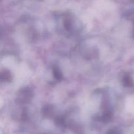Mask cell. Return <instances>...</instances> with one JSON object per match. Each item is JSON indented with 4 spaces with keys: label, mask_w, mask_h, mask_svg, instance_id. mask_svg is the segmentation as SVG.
<instances>
[{
    "label": "cell",
    "mask_w": 134,
    "mask_h": 134,
    "mask_svg": "<svg viewBox=\"0 0 134 134\" xmlns=\"http://www.w3.org/2000/svg\"><path fill=\"white\" fill-rule=\"evenodd\" d=\"M123 83L126 87H132L133 86V81L130 75H126L123 79Z\"/></svg>",
    "instance_id": "1"
},
{
    "label": "cell",
    "mask_w": 134,
    "mask_h": 134,
    "mask_svg": "<svg viewBox=\"0 0 134 134\" xmlns=\"http://www.w3.org/2000/svg\"><path fill=\"white\" fill-rule=\"evenodd\" d=\"M0 134H1V133H0Z\"/></svg>",
    "instance_id": "3"
},
{
    "label": "cell",
    "mask_w": 134,
    "mask_h": 134,
    "mask_svg": "<svg viewBox=\"0 0 134 134\" xmlns=\"http://www.w3.org/2000/svg\"><path fill=\"white\" fill-rule=\"evenodd\" d=\"M131 16H132V20L133 21V23L134 25V13L131 14ZM133 35H134V26H133Z\"/></svg>",
    "instance_id": "2"
}]
</instances>
